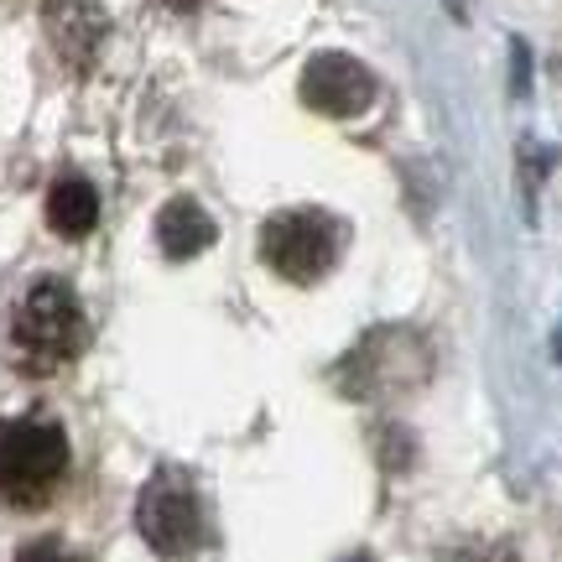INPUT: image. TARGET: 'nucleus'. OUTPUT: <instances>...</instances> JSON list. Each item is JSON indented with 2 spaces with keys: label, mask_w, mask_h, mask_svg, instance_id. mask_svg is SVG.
Instances as JSON below:
<instances>
[{
  "label": "nucleus",
  "mask_w": 562,
  "mask_h": 562,
  "mask_svg": "<svg viewBox=\"0 0 562 562\" xmlns=\"http://www.w3.org/2000/svg\"><path fill=\"white\" fill-rule=\"evenodd\" d=\"M89 344V323H83V302L74 297L68 281H37L26 297L16 302L11 318V349L26 375H53L68 360H79Z\"/></svg>",
  "instance_id": "1"
},
{
  "label": "nucleus",
  "mask_w": 562,
  "mask_h": 562,
  "mask_svg": "<svg viewBox=\"0 0 562 562\" xmlns=\"http://www.w3.org/2000/svg\"><path fill=\"white\" fill-rule=\"evenodd\" d=\"M47 224L58 229L63 240H83L100 224V193H94V182H83V178L53 182V193H47Z\"/></svg>",
  "instance_id": "8"
},
{
  "label": "nucleus",
  "mask_w": 562,
  "mask_h": 562,
  "mask_svg": "<svg viewBox=\"0 0 562 562\" xmlns=\"http://www.w3.org/2000/svg\"><path fill=\"white\" fill-rule=\"evenodd\" d=\"M42 26H47V37L58 47V58L68 68H79V74L100 58L104 32H110V21H104L94 0H42Z\"/></svg>",
  "instance_id": "6"
},
{
  "label": "nucleus",
  "mask_w": 562,
  "mask_h": 562,
  "mask_svg": "<svg viewBox=\"0 0 562 562\" xmlns=\"http://www.w3.org/2000/svg\"><path fill=\"white\" fill-rule=\"evenodd\" d=\"M266 266L286 281H318L339 256V224L323 209H286L261 229Z\"/></svg>",
  "instance_id": "3"
},
{
  "label": "nucleus",
  "mask_w": 562,
  "mask_h": 562,
  "mask_svg": "<svg viewBox=\"0 0 562 562\" xmlns=\"http://www.w3.org/2000/svg\"><path fill=\"white\" fill-rule=\"evenodd\" d=\"M136 526L146 547L157 558H193L203 542V505L199 490L182 480V474H157V480L140 490L136 501Z\"/></svg>",
  "instance_id": "4"
},
{
  "label": "nucleus",
  "mask_w": 562,
  "mask_h": 562,
  "mask_svg": "<svg viewBox=\"0 0 562 562\" xmlns=\"http://www.w3.org/2000/svg\"><path fill=\"white\" fill-rule=\"evenodd\" d=\"M172 11H193V5H203V0H167Z\"/></svg>",
  "instance_id": "11"
},
{
  "label": "nucleus",
  "mask_w": 562,
  "mask_h": 562,
  "mask_svg": "<svg viewBox=\"0 0 562 562\" xmlns=\"http://www.w3.org/2000/svg\"><path fill=\"white\" fill-rule=\"evenodd\" d=\"M552 355H558V364H562V334H558V344H552Z\"/></svg>",
  "instance_id": "12"
},
{
  "label": "nucleus",
  "mask_w": 562,
  "mask_h": 562,
  "mask_svg": "<svg viewBox=\"0 0 562 562\" xmlns=\"http://www.w3.org/2000/svg\"><path fill=\"white\" fill-rule=\"evenodd\" d=\"M68 474V438L53 422L0 417V501L42 505Z\"/></svg>",
  "instance_id": "2"
},
{
  "label": "nucleus",
  "mask_w": 562,
  "mask_h": 562,
  "mask_svg": "<svg viewBox=\"0 0 562 562\" xmlns=\"http://www.w3.org/2000/svg\"><path fill=\"white\" fill-rule=\"evenodd\" d=\"M16 562H83L79 552H68L63 542H53V537H42V542H26L16 552Z\"/></svg>",
  "instance_id": "9"
},
{
  "label": "nucleus",
  "mask_w": 562,
  "mask_h": 562,
  "mask_svg": "<svg viewBox=\"0 0 562 562\" xmlns=\"http://www.w3.org/2000/svg\"><path fill=\"white\" fill-rule=\"evenodd\" d=\"M442 562H516L510 547H459V552H448Z\"/></svg>",
  "instance_id": "10"
},
{
  "label": "nucleus",
  "mask_w": 562,
  "mask_h": 562,
  "mask_svg": "<svg viewBox=\"0 0 562 562\" xmlns=\"http://www.w3.org/2000/svg\"><path fill=\"white\" fill-rule=\"evenodd\" d=\"M375 100V79L360 58L349 53H318V58L302 68V104L318 110L328 121H349V115H364Z\"/></svg>",
  "instance_id": "5"
},
{
  "label": "nucleus",
  "mask_w": 562,
  "mask_h": 562,
  "mask_svg": "<svg viewBox=\"0 0 562 562\" xmlns=\"http://www.w3.org/2000/svg\"><path fill=\"white\" fill-rule=\"evenodd\" d=\"M157 245L161 256H172V261H193V256H203L214 245V220L193 199H172L157 214Z\"/></svg>",
  "instance_id": "7"
}]
</instances>
